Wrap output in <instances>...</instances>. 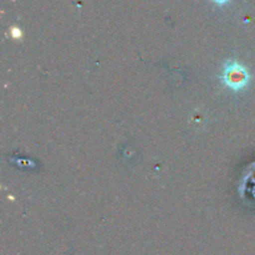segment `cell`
I'll use <instances>...</instances> for the list:
<instances>
[{"instance_id": "cell-1", "label": "cell", "mask_w": 255, "mask_h": 255, "mask_svg": "<svg viewBox=\"0 0 255 255\" xmlns=\"http://www.w3.org/2000/svg\"><path fill=\"white\" fill-rule=\"evenodd\" d=\"M222 84L234 92L243 91L251 82V74L248 70L236 60H228L224 64L221 74Z\"/></svg>"}, {"instance_id": "cell-2", "label": "cell", "mask_w": 255, "mask_h": 255, "mask_svg": "<svg viewBox=\"0 0 255 255\" xmlns=\"http://www.w3.org/2000/svg\"><path fill=\"white\" fill-rule=\"evenodd\" d=\"M213 2H216L217 5H226L227 2H229L231 0H212Z\"/></svg>"}]
</instances>
